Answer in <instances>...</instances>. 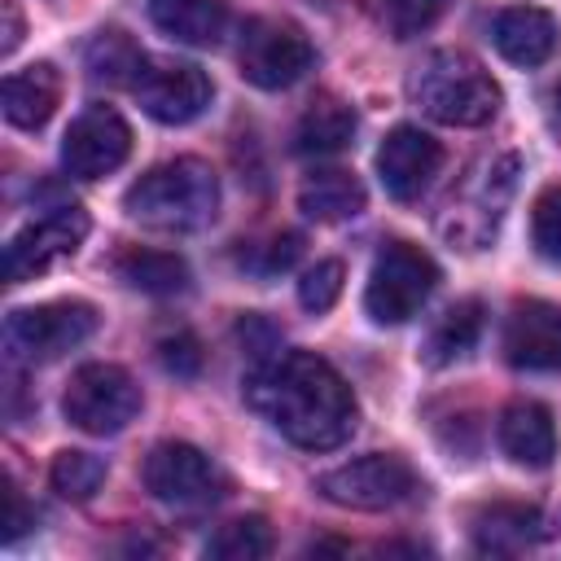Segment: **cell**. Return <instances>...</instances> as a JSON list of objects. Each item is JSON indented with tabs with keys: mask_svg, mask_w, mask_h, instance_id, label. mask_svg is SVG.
<instances>
[{
	"mask_svg": "<svg viewBox=\"0 0 561 561\" xmlns=\"http://www.w3.org/2000/svg\"><path fill=\"white\" fill-rule=\"evenodd\" d=\"M245 403L294 447L333 451L355 430V394L342 373L316 351H280L250 368Z\"/></svg>",
	"mask_w": 561,
	"mask_h": 561,
	"instance_id": "obj_1",
	"label": "cell"
},
{
	"mask_svg": "<svg viewBox=\"0 0 561 561\" xmlns=\"http://www.w3.org/2000/svg\"><path fill=\"white\" fill-rule=\"evenodd\" d=\"M123 206L131 219L158 232H197L219 210V175L202 158H171L149 167L127 193Z\"/></svg>",
	"mask_w": 561,
	"mask_h": 561,
	"instance_id": "obj_2",
	"label": "cell"
},
{
	"mask_svg": "<svg viewBox=\"0 0 561 561\" xmlns=\"http://www.w3.org/2000/svg\"><path fill=\"white\" fill-rule=\"evenodd\" d=\"M408 96L412 105H421V114L447 127H482L500 110V83L478 57L460 48L421 57V66L408 75Z\"/></svg>",
	"mask_w": 561,
	"mask_h": 561,
	"instance_id": "obj_3",
	"label": "cell"
},
{
	"mask_svg": "<svg viewBox=\"0 0 561 561\" xmlns=\"http://www.w3.org/2000/svg\"><path fill=\"white\" fill-rule=\"evenodd\" d=\"M434 285H438V263L421 245L386 241L373 259L368 285H364V311L377 324H403L425 307Z\"/></svg>",
	"mask_w": 561,
	"mask_h": 561,
	"instance_id": "obj_4",
	"label": "cell"
},
{
	"mask_svg": "<svg viewBox=\"0 0 561 561\" xmlns=\"http://www.w3.org/2000/svg\"><path fill=\"white\" fill-rule=\"evenodd\" d=\"M61 412H66V421L75 430L105 438V434H118V430H127L136 421L140 386H136V377L127 368L96 359V364H83V368L70 373L66 394H61Z\"/></svg>",
	"mask_w": 561,
	"mask_h": 561,
	"instance_id": "obj_5",
	"label": "cell"
},
{
	"mask_svg": "<svg viewBox=\"0 0 561 561\" xmlns=\"http://www.w3.org/2000/svg\"><path fill=\"white\" fill-rule=\"evenodd\" d=\"M96 333V307L83 298H57L18 307L4 320V346L26 364H48Z\"/></svg>",
	"mask_w": 561,
	"mask_h": 561,
	"instance_id": "obj_6",
	"label": "cell"
},
{
	"mask_svg": "<svg viewBox=\"0 0 561 561\" xmlns=\"http://www.w3.org/2000/svg\"><path fill=\"white\" fill-rule=\"evenodd\" d=\"M316 491L329 504L359 508V513H381V508H394V504L412 500L421 491V478L403 456L373 451V456H359V460H346V465L320 473Z\"/></svg>",
	"mask_w": 561,
	"mask_h": 561,
	"instance_id": "obj_7",
	"label": "cell"
},
{
	"mask_svg": "<svg viewBox=\"0 0 561 561\" xmlns=\"http://www.w3.org/2000/svg\"><path fill=\"white\" fill-rule=\"evenodd\" d=\"M237 61L254 88L280 92L311 70L316 53H311V39L302 35V26H294L285 18H250L241 31Z\"/></svg>",
	"mask_w": 561,
	"mask_h": 561,
	"instance_id": "obj_8",
	"label": "cell"
},
{
	"mask_svg": "<svg viewBox=\"0 0 561 561\" xmlns=\"http://www.w3.org/2000/svg\"><path fill=\"white\" fill-rule=\"evenodd\" d=\"M140 482L153 500L175 504V508H202L228 491V478L219 473V465L193 443H158L145 456Z\"/></svg>",
	"mask_w": 561,
	"mask_h": 561,
	"instance_id": "obj_9",
	"label": "cell"
},
{
	"mask_svg": "<svg viewBox=\"0 0 561 561\" xmlns=\"http://www.w3.org/2000/svg\"><path fill=\"white\" fill-rule=\"evenodd\" d=\"M83 237H88V215L79 206H57V210L39 215L22 232H13V241L4 245V280L22 285V280L53 272L57 263L79 254Z\"/></svg>",
	"mask_w": 561,
	"mask_h": 561,
	"instance_id": "obj_10",
	"label": "cell"
},
{
	"mask_svg": "<svg viewBox=\"0 0 561 561\" xmlns=\"http://www.w3.org/2000/svg\"><path fill=\"white\" fill-rule=\"evenodd\" d=\"M131 153V127L114 105H88L61 136V167L75 180H101Z\"/></svg>",
	"mask_w": 561,
	"mask_h": 561,
	"instance_id": "obj_11",
	"label": "cell"
},
{
	"mask_svg": "<svg viewBox=\"0 0 561 561\" xmlns=\"http://www.w3.org/2000/svg\"><path fill=\"white\" fill-rule=\"evenodd\" d=\"M131 92H136V101L149 118H158L167 127H184L210 105L215 83L193 61H145Z\"/></svg>",
	"mask_w": 561,
	"mask_h": 561,
	"instance_id": "obj_12",
	"label": "cell"
},
{
	"mask_svg": "<svg viewBox=\"0 0 561 561\" xmlns=\"http://www.w3.org/2000/svg\"><path fill=\"white\" fill-rule=\"evenodd\" d=\"M438 167H443V145L412 123H399L394 131H386L377 149V180L394 202H416L438 175Z\"/></svg>",
	"mask_w": 561,
	"mask_h": 561,
	"instance_id": "obj_13",
	"label": "cell"
},
{
	"mask_svg": "<svg viewBox=\"0 0 561 561\" xmlns=\"http://www.w3.org/2000/svg\"><path fill=\"white\" fill-rule=\"evenodd\" d=\"M504 359L522 373H561V307L526 298L504 324Z\"/></svg>",
	"mask_w": 561,
	"mask_h": 561,
	"instance_id": "obj_14",
	"label": "cell"
},
{
	"mask_svg": "<svg viewBox=\"0 0 561 561\" xmlns=\"http://www.w3.org/2000/svg\"><path fill=\"white\" fill-rule=\"evenodd\" d=\"M513 171H517L513 158L486 162V171L478 175V193L465 188V193L451 202V219H456V224H447V232L460 237V241H469V245L478 250V245L495 232V224H500V206H504L508 193H513Z\"/></svg>",
	"mask_w": 561,
	"mask_h": 561,
	"instance_id": "obj_15",
	"label": "cell"
},
{
	"mask_svg": "<svg viewBox=\"0 0 561 561\" xmlns=\"http://www.w3.org/2000/svg\"><path fill=\"white\" fill-rule=\"evenodd\" d=\"M557 18L539 4H508L491 22V39L513 66H543L557 53Z\"/></svg>",
	"mask_w": 561,
	"mask_h": 561,
	"instance_id": "obj_16",
	"label": "cell"
},
{
	"mask_svg": "<svg viewBox=\"0 0 561 561\" xmlns=\"http://www.w3.org/2000/svg\"><path fill=\"white\" fill-rule=\"evenodd\" d=\"M495 438H500V451L513 460V465H526V469H548L552 456H557V425H552V412L535 399H517L500 412V425H495Z\"/></svg>",
	"mask_w": 561,
	"mask_h": 561,
	"instance_id": "obj_17",
	"label": "cell"
},
{
	"mask_svg": "<svg viewBox=\"0 0 561 561\" xmlns=\"http://www.w3.org/2000/svg\"><path fill=\"white\" fill-rule=\"evenodd\" d=\"M61 101V75L53 61H35L26 70H13L4 75V88H0V105H4V118L22 131H39L53 110Z\"/></svg>",
	"mask_w": 561,
	"mask_h": 561,
	"instance_id": "obj_18",
	"label": "cell"
},
{
	"mask_svg": "<svg viewBox=\"0 0 561 561\" xmlns=\"http://www.w3.org/2000/svg\"><path fill=\"white\" fill-rule=\"evenodd\" d=\"M149 22L175 44L215 48L228 35V4L224 0H149Z\"/></svg>",
	"mask_w": 561,
	"mask_h": 561,
	"instance_id": "obj_19",
	"label": "cell"
},
{
	"mask_svg": "<svg viewBox=\"0 0 561 561\" xmlns=\"http://www.w3.org/2000/svg\"><path fill=\"white\" fill-rule=\"evenodd\" d=\"M114 272H118L131 289L149 294V298L184 294L188 280H193V276H188V263H184L180 254H171V250H149V245H127V250H118Z\"/></svg>",
	"mask_w": 561,
	"mask_h": 561,
	"instance_id": "obj_20",
	"label": "cell"
},
{
	"mask_svg": "<svg viewBox=\"0 0 561 561\" xmlns=\"http://www.w3.org/2000/svg\"><path fill=\"white\" fill-rule=\"evenodd\" d=\"M298 210L307 219H320V224H337V219H355L364 210V184L342 171V167H324V171H311L298 188Z\"/></svg>",
	"mask_w": 561,
	"mask_h": 561,
	"instance_id": "obj_21",
	"label": "cell"
},
{
	"mask_svg": "<svg viewBox=\"0 0 561 561\" xmlns=\"http://www.w3.org/2000/svg\"><path fill=\"white\" fill-rule=\"evenodd\" d=\"M482 320H486V311H482L478 298L451 302V307L434 320V329H430V337H425V346H421V359H425L430 368H447V364L465 359V355L478 346V337H482Z\"/></svg>",
	"mask_w": 561,
	"mask_h": 561,
	"instance_id": "obj_22",
	"label": "cell"
},
{
	"mask_svg": "<svg viewBox=\"0 0 561 561\" xmlns=\"http://www.w3.org/2000/svg\"><path fill=\"white\" fill-rule=\"evenodd\" d=\"M351 136H355V110L337 96H316L294 127V149L311 158H329V153H342Z\"/></svg>",
	"mask_w": 561,
	"mask_h": 561,
	"instance_id": "obj_23",
	"label": "cell"
},
{
	"mask_svg": "<svg viewBox=\"0 0 561 561\" xmlns=\"http://www.w3.org/2000/svg\"><path fill=\"white\" fill-rule=\"evenodd\" d=\"M539 535V513L526 504H486L473 517V543L478 552H522Z\"/></svg>",
	"mask_w": 561,
	"mask_h": 561,
	"instance_id": "obj_24",
	"label": "cell"
},
{
	"mask_svg": "<svg viewBox=\"0 0 561 561\" xmlns=\"http://www.w3.org/2000/svg\"><path fill=\"white\" fill-rule=\"evenodd\" d=\"M140 70H145V53L123 31H101L88 44V75L96 83H136Z\"/></svg>",
	"mask_w": 561,
	"mask_h": 561,
	"instance_id": "obj_25",
	"label": "cell"
},
{
	"mask_svg": "<svg viewBox=\"0 0 561 561\" xmlns=\"http://www.w3.org/2000/svg\"><path fill=\"white\" fill-rule=\"evenodd\" d=\"M101 482H105V460L92 456V451H75L70 447V451H57L53 465H48V486L61 500L83 504V500H92L101 491Z\"/></svg>",
	"mask_w": 561,
	"mask_h": 561,
	"instance_id": "obj_26",
	"label": "cell"
},
{
	"mask_svg": "<svg viewBox=\"0 0 561 561\" xmlns=\"http://www.w3.org/2000/svg\"><path fill=\"white\" fill-rule=\"evenodd\" d=\"M272 552V530L263 517H237L219 526L206 543V557L215 561H263Z\"/></svg>",
	"mask_w": 561,
	"mask_h": 561,
	"instance_id": "obj_27",
	"label": "cell"
},
{
	"mask_svg": "<svg viewBox=\"0 0 561 561\" xmlns=\"http://www.w3.org/2000/svg\"><path fill=\"white\" fill-rule=\"evenodd\" d=\"M530 241L548 263H561V184H548L530 206Z\"/></svg>",
	"mask_w": 561,
	"mask_h": 561,
	"instance_id": "obj_28",
	"label": "cell"
},
{
	"mask_svg": "<svg viewBox=\"0 0 561 561\" xmlns=\"http://www.w3.org/2000/svg\"><path fill=\"white\" fill-rule=\"evenodd\" d=\"M342 280H346V267H342L337 259H320L316 267L302 272V280H298V302H302L307 311H329V307L337 302V294H342Z\"/></svg>",
	"mask_w": 561,
	"mask_h": 561,
	"instance_id": "obj_29",
	"label": "cell"
},
{
	"mask_svg": "<svg viewBox=\"0 0 561 561\" xmlns=\"http://www.w3.org/2000/svg\"><path fill=\"white\" fill-rule=\"evenodd\" d=\"M451 0H386V22L399 39H412L421 31H430L443 13H447Z\"/></svg>",
	"mask_w": 561,
	"mask_h": 561,
	"instance_id": "obj_30",
	"label": "cell"
},
{
	"mask_svg": "<svg viewBox=\"0 0 561 561\" xmlns=\"http://www.w3.org/2000/svg\"><path fill=\"white\" fill-rule=\"evenodd\" d=\"M298 254H302V237H298V232H280V237H272V241L245 250V254H241V267H250L254 276H276V272H285Z\"/></svg>",
	"mask_w": 561,
	"mask_h": 561,
	"instance_id": "obj_31",
	"label": "cell"
},
{
	"mask_svg": "<svg viewBox=\"0 0 561 561\" xmlns=\"http://www.w3.org/2000/svg\"><path fill=\"white\" fill-rule=\"evenodd\" d=\"M158 359H162V368L175 373V377H197V373H202V346H197V337L184 333V329L158 342Z\"/></svg>",
	"mask_w": 561,
	"mask_h": 561,
	"instance_id": "obj_32",
	"label": "cell"
},
{
	"mask_svg": "<svg viewBox=\"0 0 561 561\" xmlns=\"http://www.w3.org/2000/svg\"><path fill=\"white\" fill-rule=\"evenodd\" d=\"M4 543H13V539H22L31 526H35V508L22 500V491L13 486V482H4Z\"/></svg>",
	"mask_w": 561,
	"mask_h": 561,
	"instance_id": "obj_33",
	"label": "cell"
},
{
	"mask_svg": "<svg viewBox=\"0 0 561 561\" xmlns=\"http://www.w3.org/2000/svg\"><path fill=\"white\" fill-rule=\"evenodd\" d=\"M0 9H4V39H0V53H13V48H18V39H22V13H18V4H13V0H4Z\"/></svg>",
	"mask_w": 561,
	"mask_h": 561,
	"instance_id": "obj_34",
	"label": "cell"
},
{
	"mask_svg": "<svg viewBox=\"0 0 561 561\" xmlns=\"http://www.w3.org/2000/svg\"><path fill=\"white\" fill-rule=\"evenodd\" d=\"M557 105H561V83H557Z\"/></svg>",
	"mask_w": 561,
	"mask_h": 561,
	"instance_id": "obj_35",
	"label": "cell"
}]
</instances>
